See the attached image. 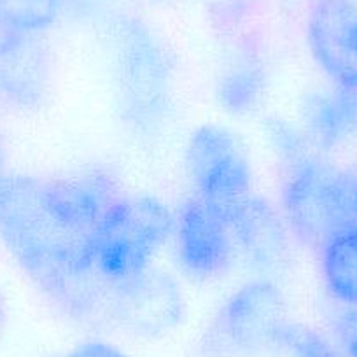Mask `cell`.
Segmentation results:
<instances>
[{"label": "cell", "mask_w": 357, "mask_h": 357, "mask_svg": "<svg viewBox=\"0 0 357 357\" xmlns=\"http://www.w3.org/2000/svg\"><path fill=\"white\" fill-rule=\"evenodd\" d=\"M118 195L114 177L104 170L63 178L0 172V242L74 321L104 312L109 282L95 264L93 240Z\"/></svg>", "instance_id": "obj_1"}, {"label": "cell", "mask_w": 357, "mask_h": 357, "mask_svg": "<svg viewBox=\"0 0 357 357\" xmlns=\"http://www.w3.org/2000/svg\"><path fill=\"white\" fill-rule=\"evenodd\" d=\"M119 111L130 128L158 132L172 112L174 70L161 40L133 18L119 20L112 33Z\"/></svg>", "instance_id": "obj_2"}, {"label": "cell", "mask_w": 357, "mask_h": 357, "mask_svg": "<svg viewBox=\"0 0 357 357\" xmlns=\"http://www.w3.org/2000/svg\"><path fill=\"white\" fill-rule=\"evenodd\" d=\"M174 215L154 197L121 195L107 208L95 233V264L107 282L132 279L151 261L174 229Z\"/></svg>", "instance_id": "obj_3"}, {"label": "cell", "mask_w": 357, "mask_h": 357, "mask_svg": "<svg viewBox=\"0 0 357 357\" xmlns=\"http://www.w3.org/2000/svg\"><path fill=\"white\" fill-rule=\"evenodd\" d=\"M286 321L280 287L259 277L226 298L202 336L200 350L204 357H254L272 349Z\"/></svg>", "instance_id": "obj_4"}, {"label": "cell", "mask_w": 357, "mask_h": 357, "mask_svg": "<svg viewBox=\"0 0 357 357\" xmlns=\"http://www.w3.org/2000/svg\"><path fill=\"white\" fill-rule=\"evenodd\" d=\"M186 165L198 198L229 207L252 195V170L245 149L229 130L200 126L191 135Z\"/></svg>", "instance_id": "obj_5"}, {"label": "cell", "mask_w": 357, "mask_h": 357, "mask_svg": "<svg viewBox=\"0 0 357 357\" xmlns=\"http://www.w3.org/2000/svg\"><path fill=\"white\" fill-rule=\"evenodd\" d=\"M104 314L128 335L158 338L183 321L184 298L168 273L147 268L132 279L109 282Z\"/></svg>", "instance_id": "obj_6"}, {"label": "cell", "mask_w": 357, "mask_h": 357, "mask_svg": "<svg viewBox=\"0 0 357 357\" xmlns=\"http://www.w3.org/2000/svg\"><path fill=\"white\" fill-rule=\"evenodd\" d=\"M335 174L336 168L314 151L286 165L280 214L289 231L314 249H319L326 236L340 226Z\"/></svg>", "instance_id": "obj_7"}, {"label": "cell", "mask_w": 357, "mask_h": 357, "mask_svg": "<svg viewBox=\"0 0 357 357\" xmlns=\"http://www.w3.org/2000/svg\"><path fill=\"white\" fill-rule=\"evenodd\" d=\"M175 245L184 272L197 279L219 277L236 256L226 212L198 197L178 212Z\"/></svg>", "instance_id": "obj_8"}, {"label": "cell", "mask_w": 357, "mask_h": 357, "mask_svg": "<svg viewBox=\"0 0 357 357\" xmlns=\"http://www.w3.org/2000/svg\"><path fill=\"white\" fill-rule=\"evenodd\" d=\"M307 43L333 86L357 89V4L314 0L307 16Z\"/></svg>", "instance_id": "obj_9"}, {"label": "cell", "mask_w": 357, "mask_h": 357, "mask_svg": "<svg viewBox=\"0 0 357 357\" xmlns=\"http://www.w3.org/2000/svg\"><path fill=\"white\" fill-rule=\"evenodd\" d=\"M226 212L236 254L261 277L277 273L289 256V228L282 214L266 198L249 195Z\"/></svg>", "instance_id": "obj_10"}, {"label": "cell", "mask_w": 357, "mask_h": 357, "mask_svg": "<svg viewBox=\"0 0 357 357\" xmlns=\"http://www.w3.org/2000/svg\"><path fill=\"white\" fill-rule=\"evenodd\" d=\"M51 60L36 33L0 30V98L23 111L37 109L51 88Z\"/></svg>", "instance_id": "obj_11"}, {"label": "cell", "mask_w": 357, "mask_h": 357, "mask_svg": "<svg viewBox=\"0 0 357 357\" xmlns=\"http://www.w3.org/2000/svg\"><path fill=\"white\" fill-rule=\"evenodd\" d=\"M305 135L314 147L331 151L357 137V89L333 86L307 97Z\"/></svg>", "instance_id": "obj_12"}, {"label": "cell", "mask_w": 357, "mask_h": 357, "mask_svg": "<svg viewBox=\"0 0 357 357\" xmlns=\"http://www.w3.org/2000/svg\"><path fill=\"white\" fill-rule=\"evenodd\" d=\"M324 284L345 307H357V226L333 229L319 247Z\"/></svg>", "instance_id": "obj_13"}, {"label": "cell", "mask_w": 357, "mask_h": 357, "mask_svg": "<svg viewBox=\"0 0 357 357\" xmlns=\"http://www.w3.org/2000/svg\"><path fill=\"white\" fill-rule=\"evenodd\" d=\"M264 67L254 54H240L218 82V100L231 114L256 111L264 95Z\"/></svg>", "instance_id": "obj_14"}, {"label": "cell", "mask_w": 357, "mask_h": 357, "mask_svg": "<svg viewBox=\"0 0 357 357\" xmlns=\"http://www.w3.org/2000/svg\"><path fill=\"white\" fill-rule=\"evenodd\" d=\"M63 9V0H0V29L39 33L50 29Z\"/></svg>", "instance_id": "obj_15"}, {"label": "cell", "mask_w": 357, "mask_h": 357, "mask_svg": "<svg viewBox=\"0 0 357 357\" xmlns=\"http://www.w3.org/2000/svg\"><path fill=\"white\" fill-rule=\"evenodd\" d=\"M270 350L282 357H345L340 347L317 329L289 321L280 326Z\"/></svg>", "instance_id": "obj_16"}, {"label": "cell", "mask_w": 357, "mask_h": 357, "mask_svg": "<svg viewBox=\"0 0 357 357\" xmlns=\"http://www.w3.org/2000/svg\"><path fill=\"white\" fill-rule=\"evenodd\" d=\"M266 135L284 165L293 163V161L303 158L305 154L312 153L314 144L308 140V137L298 132L294 126H289L279 119H272L266 123Z\"/></svg>", "instance_id": "obj_17"}, {"label": "cell", "mask_w": 357, "mask_h": 357, "mask_svg": "<svg viewBox=\"0 0 357 357\" xmlns=\"http://www.w3.org/2000/svg\"><path fill=\"white\" fill-rule=\"evenodd\" d=\"M335 200L340 226H357V163L336 168Z\"/></svg>", "instance_id": "obj_18"}, {"label": "cell", "mask_w": 357, "mask_h": 357, "mask_svg": "<svg viewBox=\"0 0 357 357\" xmlns=\"http://www.w3.org/2000/svg\"><path fill=\"white\" fill-rule=\"evenodd\" d=\"M338 347L345 357H357V307H345L335 322Z\"/></svg>", "instance_id": "obj_19"}, {"label": "cell", "mask_w": 357, "mask_h": 357, "mask_svg": "<svg viewBox=\"0 0 357 357\" xmlns=\"http://www.w3.org/2000/svg\"><path fill=\"white\" fill-rule=\"evenodd\" d=\"M68 357H128L123 350H119L118 347L111 345V343L98 342H84L81 345L75 347L70 352Z\"/></svg>", "instance_id": "obj_20"}, {"label": "cell", "mask_w": 357, "mask_h": 357, "mask_svg": "<svg viewBox=\"0 0 357 357\" xmlns=\"http://www.w3.org/2000/svg\"><path fill=\"white\" fill-rule=\"evenodd\" d=\"M4 322H6V303L4 298H2V293H0V333L4 329Z\"/></svg>", "instance_id": "obj_21"}, {"label": "cell", "mask_w": 357, "mask_h": 357, "mask_svg": "<svg viewBox=\"0 0 357 357\" xmlns=\"http://www.w3.org/2000/svg\"><path fill=\"white\" fill-rule=\"evenodd\" d=\"M67 2H70V0H63V8L67 6ZM77 8H84V6H89L93 4V2H97V0H72Z\"/></svg>", "instance_id": "obj_22"}]
</instances>
